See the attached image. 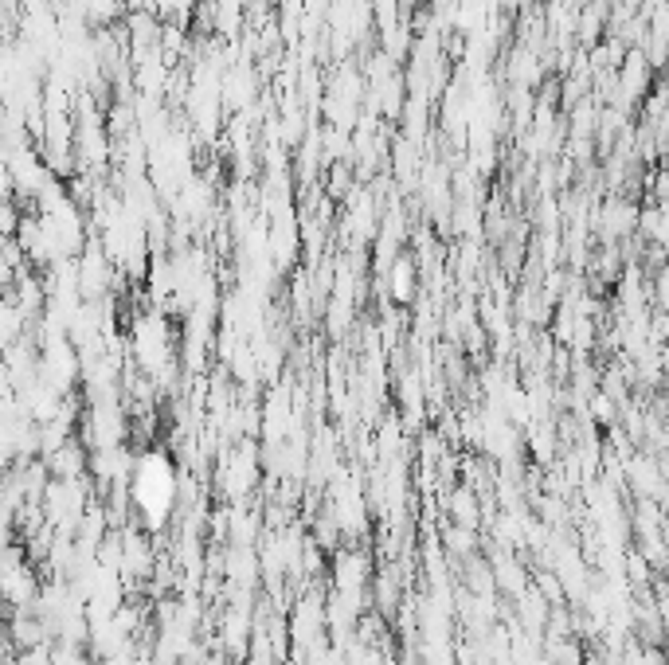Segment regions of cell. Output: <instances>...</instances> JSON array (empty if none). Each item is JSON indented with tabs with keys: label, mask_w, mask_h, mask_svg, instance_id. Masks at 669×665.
Instances as JSON below:
<instances>
[{
	"label": "cell",
	"mask_w": 669,
	"mask_h": 665,
	"mask_svg": "<svg viewBox=\"0 0 669 665\" xmlns=\"http://www.w3.org/2000/svg\"><path fill=\"white\" fill-rule=\"evenodd\" d=\"M173 493H177V478H173L169 462L157 458V454L145 458V466L137 470V478H134V497L153 525L165 521V513H169V505H173Z\"/></svg>",
	"instance_id": "6da1fadb"
}]
</instances>
